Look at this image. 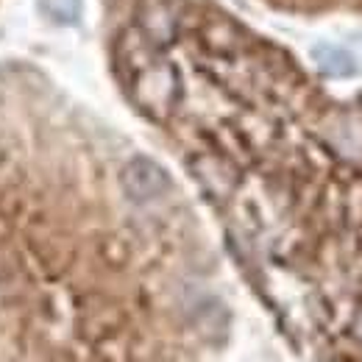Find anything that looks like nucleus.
<instances>
[{"label":"nucleus","mask_w":362,"mask_h":362,"mask_svg":"<svg viewBox=\"0 0 362 362\" xmlns=\"http://www.w3.org/2000/svg\"><path fill=\"white\" fill-rule=\"evenodd\" d=\"M120 184L126 198H132L134 204H151L162 195H168L170 189V176L165 173L162 165H156L148 156H134L123 173H120Z\"/></svg>","instance_id":"nucleus-1"},{"label":"nucleus","mask_w":362,"mask_h":362,"mask_svg":"<svg viewBox=\"0 0 362 362\" xmlns=\"http://www.w3.org/2000/svg\"><path fill=\"white\" fill-rule=\"evenodd\" d=\"M290 3L313 8V11H340V14L362 17V0H290Z\"/></svg>","instance_id":"nucleus-2"}]
</instances>
